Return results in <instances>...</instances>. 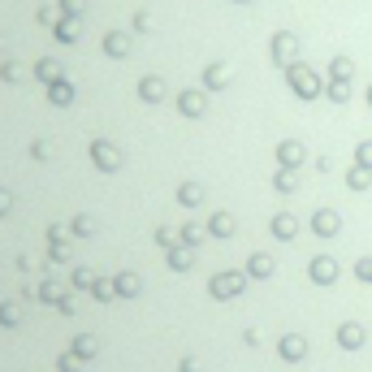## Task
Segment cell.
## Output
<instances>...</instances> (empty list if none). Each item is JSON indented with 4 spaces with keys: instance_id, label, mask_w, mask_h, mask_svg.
<instances>
[{
    "instance_id": "2",
    "label": "cell",
    "mask_w": 372,
    "mask_h": 372,
    "mask_svg": "<svg viewBox=\"0 0 372 372\" xmlns=\"http://www.w3.org/2000/svg\"><path fill=\"white\" fill-rule=\"evenodd\" d=\"M359 160H364V165L372 169V143H364V147H359Z\"/></svg>"
},
{
    "instance_id": "1",
    "label": "cell",
    "mask_w": 372,
    "mask_h": 372,
    "mask_svg": "<svg viewBox=\"0 0 372 372\" xmlns=\"http://www.w3.org/2000/svg\"><path fill=\"white\" fill-rule=\"evenodd\" d=\"M333 74H338V78H346V74H351V61L338 57V61H333Z\"/></svg>"
},
{
    "instance_id": "3",
    "label": "cell",
    "mask_w": 372,
    "mask_h": 372,
    "mask_svg": "<svg viewBox=\"0 0 372 372\" xmlns=\"http://www.w3.org/2000/svg\"><path fill=\"white\" fill-rule=\"evenodd\" d=\"M368 104H372V87H368Z\"/></svg>"
}]
</instances>
